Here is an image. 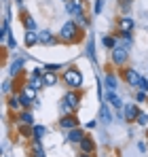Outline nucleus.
<instances>
[{"instance_id": "1", "label": "nucleus", "mask_w": 148, "mask_h": 157, "mask_svg": "<svg viewBox=\"0 0 148 157\" xmlns=\"http://www.w3.org/2000/svg\"><path fill=\"white\" fill-rule=\"evenodd\" d=\"M80 38V30H78V24L76 21H66L61 30H59V40L64 43H76Z\"/></svg>"}, {"instance_id": "2", "label": "nucleus", "mask_w": 148, "mask_h": 157, "mask_svg": "<svg viewBox=\"0 0 148 157\" xmlns=\"http://www.w3.org/2000/svg\"><path fill=\"white\" fill-rule=\"evenodd\" d=\"M64 83L70 87V89H80L83 87V83H85V78H83V72L78 70V68H66V72H64Z\"/></svg>"}, {"instance_id": "3", "label": "nucleus", "mask_w": 148, "mask_h": 157, "mask_svg": "<svg viewBox=\"0 0 148 157\" xmlns=\"http://www.w3.org/2000/svg\"><path fill=\"white\" fill-rule=\"evenodd\" d=\"M127 59H129V49H125L123 45H117V47L112 49V62H114L117 66H125Z\"/></svg>"}, {"instance_id": "4", "label": "nucleus", "mask_w": 148, "mask_h": 157, "mask_svg": "<svg viewBox=\"0 0 148 157\" xmlns=\"http://www.w3.org/2000/svg\"><path fill=\"white\" fill-rule=\"evenodd\" d=\"M123 78H125L127 85H131V87H140L142 75H140L138 70H133V68H123Z\"/></svg>"}, {"instance_id": "5", "label": "nucleus", "mask_w": 148, "mask_h": 157, "mask_svg": "<svg viewBox=\"0 0 148 157\" xmlns=\"http://www.w3.org/2000/svg\"><path fill=\"white\" fill-rule=\"evenodd\" d=\"M138 115H140V108H138V104L127 102V104L123 106V119L127 121V123H133V121L138 119Z\"/></svg>"}, {"instance_id": "6", "label": "nucleus", "mask_w": 148, "mask_h": 157, "mask_svg": "<svg viewBox=\"0 0 148 157\" xmlns=\"http://www.w3.org/2000/svg\"><path fill=\"white\" fill-rule=\"evenodd\" d=\"M80 100H83V98H80L78 89H70V91H68V94L64 96V102H66V104L70 106L72 110H76V108L80 106Z\"/></svg>"}, {"instance_id": "7", "label": "nucleus", "mask_w": 148, "mask_h": 157, "mask_svg": "<svg viewBox=\"0 0 148 157\" xmlns=\"http://www.w3.org/2000/svg\"><path fill=\"white\" fill-rule=\"evenodd\" d=\"M66 11H68L70 15L85 13V0H68V2H66Z\"/></svg>"}, {"instance_id": "8", "label": "nucleus", "mask_w": 148, "mask_h": 157, "mask_svg": "<svg viewBox=\"0 0 148 157\" xmlns=\"http://www.w3.org/2000/svg\"><path fill=\"white\" fill-rule=\"evenodd\" d=\"M106 100H108V104L112 106V108H117V110H121L125 106L123 100H121V96H119L114 89H108V91H106Z\"/></svg>"}, {"instance_id": "9", "label": "nucleus", "mask_w": 148, "mask_h": 157, "mask_svg": "<svg viewBox=\"0 0 148 157\" xmlns=\"http://www.w3.org/2000/svg\"><path fill=\"white\" fill-rule=\"evenodd\" d=\"M117 28H119V32H133V28H135V21H133V17L125 15V17H121V19H119Z\"/></svg>"}, {"instance_id": "10", "label": "nucleus", "mask_w": 148, "mask_h": 157, "mask_svg": "<svg viewBox=\"0 0 148 157\" xmlns=\"http://www.w3.org/2000/svg\"><path fill=\"white\" fill-rule=\"evenodd\" d=\"M59 128H64V130H74V128H78V119H76L74 115H64V117L59 119Z\"/></svg>"}, {"instance_id": "11", "label": "nucleus", "mask_w": 148, "mask_h": 157, "mask_svg": "<svg viewBox=\"0 0 148 157\" xmlns=\"http://www.w3.org/2000/svg\"><path fill=\"white\" fill-rule=\"evenodd\" d=\"M85 136H87V134H85V132L80 130V128H74V130H68V136H66V138H68V142L80 144V140H83Z\"/></svg>"}, {"instance_id": "12", "label": "nucleus", "mask_w": 148, "mask_h": 157, "mask_svg": "<svg viewBox=\"0 0 148 157\" xmlns=\"http://www.w3.org/2000/svg\"><path fill=\"white\" fill-rule=\"evenodd\" d=\"M78 147H80V153H93V151H95V142H93L91 136H85Z\"/></svg>"}, {"instance_id": "13", "label": "nucleus", "mask_w": 148, "mask_h": 157, "mask_svg": "<svg viewBox=\"0 0 148 157\" xmlns=\"http://www.w3.org/2000/svg\"><path fill=\"white\" fill-rule=\"evenodd\" d=\"M43 81H45V87H53V85L59 83V77H57V72H49V70H45V72H43Z\"/></svg>"}, {"instance_id": "14", "label": "nucleus", "mask_w": 148, "mask_h": 157, "mask_svg": "<svg viewBox=\"0 0 148 157\" xmlns=\"http://www.w3.org/2000/svg\"><path fill=\"white\" fill-rule=\"evenodd\" d=\"M99 121L104 123V125H108V123H112V115H110V110H108V106H106V102H102L99 104Z\"/></svg>"}, {"instance_id": "15", "label": "nucleus", "mask_w": 148, "mask_h": 157, "mask_svg": "<svg viewBox=\"0 0 148 157\" xmlns=\"http://www.w3.org/2000/svg\"><path fill=\"white\" fill-rule=\"evenodd\" d=\"M38 40H40V45H55V43H57V38L51 34L49 30H45V32H38Z\"/></svg>"}, {"instance_id": "16", "label": "nucleus", "mask_w": 148, "mask_h": 157, "mask_svg": "<svg viewBox=\"0 0 148 157\" xmlns=\"http://www.w3.org/2000/svg\"><path fill=\"white\" fill-rule=\"evenodd\" d=\"M19 123H24V125H36L34 123V115H32V110H21L19 113Z\"/></svg>"}, {"instance_id": "17", "label": "nucleus", "mask_w": 148, "mask_h": 157, "mask_svg": "<svg viewBox=\"0 0 148 157\" xmlns=\"http://www.w3.org/2000/svg\"><path fill=\"white\" fill-rule=\"evenodd\" d=\"M87 57L91 59V62H98V57H95V38L93 36H89V40H87Z\"/></svg>"}, {"instance_id": "18", "label": "nucleus", "mask_w": 148, "mask_h": 157, "mask_svg": "<svg viewBox=\"0 0 148 157\" xmlns=\"http://www.w3.org/2000/svg\"><path fill=\"white\" fill-rule=\"evenodd\" d=\"M102 45H104L106 49L112 51V49L119 45V36H117V34H112V36H104V38H102Z\"/></svg>"}, {"instance_id": "19", "label": "nucleus", "mask_w": 148, "mask_h": 157, "mask_svg": "<svg viewBox=\"0 0 148 157\" xmlns=\"http://www.w3.org/2000/svg\"><path fill=\"white\" fill-rule=\"evenodd\" d=\"M28 85H32V87L38 91V89H43V87H45V81H43L40 75H32V77L28 78Z\"/></svg>"}, {"instance_id": "20", "label": "nucleus", "mask_w": 148, "mask_h": 157, "mask_svg": "<svg viewBox=\"0 0 148 157\" xmlns=\"http://www.w3.org/2000/svg\"><path fill=\"white\" fill-rule=\"evenodd\" d=\"M104 83H106V87H108V89H117V87H119V78H117L114 72H108L106 78H104Z\"/></svg>"}, {"instance_id": "21", "label": "nucleus", "mask_w": 148, "mask_h": 157, "mask_svg": "<svg viewBox=\"0 0 148 157\" xmlns=\"http://www.w3.org/2000/svg\"><path fill=\"white\" fill-rule=\"evenodd\" d=\"M36 43H40V40H38V32L28 30V32H25V47H34Z\"/></svg>"}, {"instance_id": "22", "label": "nucleus", "mask_w": 148, "mask_h": 157, "mask_svg": "<svg viewBox=\"0 0 148 157\" xmlns=\"http://www.w3.org/2000/svg\"><path fill=\"white\" fill-rule=\"evenodd\" d=\"M9 108H11V110H19V108H21V98H19V94H15V96L9 98Z\"/></svg>"}, {"instance_id": "23", "label": "nucleus", "mask_w": 148, "mask_h": 157, "mask_svg": "<svg viewBox=\"0 0 148 157\" xmlns=\"http://www.w3.org/2000/svg\"><path fill=\"white\" fill-rule=\"evenodd\" d=\"M45 134H47V128L45 125H34L32 128V138H36V140H43Z\"/></svg>"}, {"instance_id": "24", "label": "nucleus", "mask_w": 148, "mask_h": 157, "mask_svg": "<svg viewBox=\"0 0 148 157\" xmlns=\"http://www.w3.org/2000/svg\"><path fill=\"white\" fill-rule=\"evenodd\" d=\"M21 66H24V59H15V62L11 64V77H17V75L21 72Z\"/></svg>"}, {"instance_id": "25", "label": "nucleus", "mask_w": 148, "mask_h": 157, "mask_svg": "<svg viewBox=\"0 0 148 157\" xmlns=\"http://www.w3.org/2000/svg\"><path fill=\"white\" fill-rule=\"evenodd\" d=\"M24 26H25V30L36 32V21H34V17H30V15H24Z\"/></svg>"}, {"instance_id": "26", "label": "nucleus", "mask_w": 148, "mask_h": 157, "mask_svg": "<svg viewBox=\"0 0 148 157\" xmlns=\"http://www.w3.org/2000/svg\"><path fill=\"white\" fill-rule=\"evenodd\" d=\"M21 94H25L28 98H32V100H36V89L32 87V85H24V91Z\"/></svg>"}, {"instance_id": "27", "label": "nucleus", "mask_w": 148, "mask_h": 157, "mask_svg": "<svg viewBox=\"0 0 148 157\" xmlns=\"http://www.w3.org/2000/svg\"><path fill=\"white\" fill-rule=\"evenodd\" d=\"M74 17H76V24H78V26H83V28L89 26V19L85 17V13H78V15H74Z\"/></svg>"}, {"instance_id": "28", "label": "nucleus", "mask_w": 148, "mask_h": 157, "mask_svg": "<svg viewBox=\"0 0 148 157\" xmlns=\"http://www.w3.org/2000/svg\"><path fill=\"white\" fill-rule=\"evenodd\" d=\"M135 123L138 125H148V113H140L138 119H135Z\"/></svg>"}, {"instance_id": "29", "label": "nucleus", "mask_w": 148, "mask_h": 157, "mask_svg": "<svg viewBox=\"0 0 148 157\" xmlns=\"http://www.w3.org/2000/svg\"><path fill=\"white\" fill-rule=\"evenodd\" d=\"M59 68H64L61 64H45V70H49V72H57Z\"/></svg>"}, {"instance_id": "30", "label": "nucleus", "mask_w": 148, "mask_h": 157, "mask_svg": "<svg viewBox=\"0 0 148 157\" xmlns=\"http://www.w3.org/2000/svg\"><path fill=\"white\" fill-rule=\"evenodd\" d=\"M135 100H138V102H148V94H146V91H142V89H140V91L135 94Z\"/></svg>"}, {"instance_id": "31", "label": "nucleus", "mask_w": 148, "mask_h": 157, "mask_svg": "<svg viewBox=\"0 0 148 157\" xmlns=\"http://www.w3.org/2000/svg\"><path fill=\"white\" fill-rule=\"evenodd\" d=\"M102 9H104V0H95V4H93V13L99 15V13H102Z\"/></svg>"}, {"instance_id": "32", "label": "nucleus", "mask_w": 148, "mask_h": 157, "mask_svg": "<svg viewBox=\"0 0 148 157\" xmlns=\"http://www.w3.org/2000/svg\"><path fill=\"white\" fill-rule=\"evenodd\" d=\"M131 4H133V0H119V6H121L123 11H129Z\"/></svg>"}, {"instance_id": "33", "label": "nucleus", "mask_w": 148, "mask_h": 157, "mask_svg": "<svg viewBox=\"0 0 148 157\" xmlns=\"http://www.w3.org/2000/svg\"><path fill=\"white\" fill-rule=\"evenodd\" d=\"M138 89H142V91H148V78L142 77V81H140V87Z\"/></svg>"}, {"instance_id": "34", "label": "nucleus", "mask_w": 148, "mask_h": 157, "mask_svg": "<svg viewBox=\"0 0 148 157\" xmlns=\"http://www.w3.org/2000/svg\"><path fill=\"white\" fill-rule=\"evenodd\" d=\"M6 43H9V49H15V47H17V40H15L13 36H9V40H6Z\"/></svg>"}, {"instance_id": "35", "label": "nucleus", "mask_w": 148, "mask_h": 157, "mask_svg": "<svg viewBox=\"0 0 148 157\" xmlns=\"http://www.w3.org/2000/svg\"><path fill=\"white\" fill-rule=\"evenodd\" d=\"M2 91H4V94L11 91V81H4V83H2Z\"/></svg>"}, {"instance_id": "36", "label": "nucleus", "mask_w": 148, "mask_h": 157, "mask_svg": "<svg viewBox=\"0 0 148 157\" xmlns=\"http://www.w3.org/2000/svg\"><path fill=\"white\" fill-rule=\"evenodd\" d=\"M138 149H140L142 153H146V142H138Z\"/></svg>"}, {"instance_id": "37", "label": "nucleus", "mask_w": 148, "mask_h": 157, "mask_svg": "<svg viewBox=\"0 0 148 157\" xmlns=\"http://www.w3.org/2000/svg\"><path fill=\"white\" fill-rule=\"evenodd\" d=\"M32 157H45V151L43 153H32Z\"/></svg>"}, {"instance_id": "38", "label": "nucleus", "mask_w": 148, "mask_h": 157, "mask_svg": "<svg viewBox=\"0 0 148 157\" xmlns=\"http://www.w3.org/2000/svg\"><path fill=\"white\" fill-rule=\"evenodd\" d=\"M78 157H93V155H91V153H80Z\"/></svg>"}, {"instance_id": "39", "label": "nucleus", "mask_w": 148, "mask_h": 157, "mask_svg": "<svg viewBox=\"0 0 148 157\" xmlns=\"http://www.w3.org/2000/svg\"><path fill=\"white\" fill-rule=\"evenodd\" d=\"M64 2H68V0H64Z\"/></svg>"}, {"instance_id": "40", "label": "nucleus", "mask_w": 148, "mask_h": 157, "mask_svg": "<svg viewBox=\"0 0 148 157\" xmlns=\"http://www.w3.org/2000/svg\"><path fill=\"white\" fill-rule=\"evenodd\" d=\"M146 104H148V102H146Z\"/></svg>"}]
</instances>
